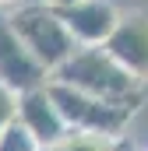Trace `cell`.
Listing matches in <instances>:
<instances>
[{
  "mask_svg": "<svg viewBox=\"0 0 148 151\" xmlns=\"http://www.w3.org/2000/svg\"><path fill=\"white\" fill-rule=\"evenodd\" d=\"M49 81L57 84H67L78 88L85 95H95L102 102H120V106H134L141 102V91H145V81H138L134 74H127L102 46H81L74 49V56L67 63H60Z\"/></svg>",
  "mask_w": 148,
  "mask_h": 151,
  "instance_id": "obj_1",
  "label": "cell"
},
{
  "mask_svg": "<svg viewBox=\"0 0 148 151\" xmlns=\"http://www.w3.org/2000/svg\"><path fill=\"white\" fill-rule=\"evenodd\" d=\"M53 106L60 109L67 130H81V134H102V137H123L131 116H134V106H120V102H102L95 95H85L78 88H67V84H57L49 81L46 84Z\"/></svg>",
  "mask_w": 148,
  "mask_h": 151,
  "instance_id": "obj_3",
  "label": "cell"
},
{
  "mask_svg": "<svg viewBox=\"0 0 148 151\" xmlns=\"http://www.w3.org/2000/svg\"><path fill=\"white\" fill-rule=\"evenodd\" d=\"M123 137H102V134H81V130H67L49 151H116Z\"/></svg>",
  "mask_w": 148,
  "mask_h": 151,
  "instance_id": "obj_8",
  "label": "cell"
},
{
  "mask_svg": "<svg viewBox=\"0 0 148 151\" xmlns=\"http://www.w3.org/2000/svg\"><path fill=\"white\" fill-rule=\"evenodd\" d=\"M18 123L42 144V151H49L67 134V123H64L60 109L53 106V99H49L46 88H32V91L18 95Z\"/></svg>",
  "mask_w": 148,
  "mask_h": 151,
  "instance_id": "obj_7",
  "label": "cell"
},
{
  "mask_svg": "<svg viewBox=\"0 0 148 151\" xmlns=\"http://www.w3.org/2000/svg\"><path fill=\"white\" fill-rule=\"evenodd\" d=\"M0 84L11 88L14 95L49 84V70L25 49V42L14 35V28L7 21V11H0Z\"/></svg>",
  "mask_w": 148,
  "mask_h": 151,
  "instance_id": "obj_4",
  "label": "cell"
},
{
  "mask_svg": "<svg viewBox=\"0 0 148 151\" xmlns=\"http://www.w3.org/2000/svg\"><path fill=\"white\" fill-rule=\"evenodd\" d=\"M7 21H11L14 35L25 42V49L36 56L49 74L60 63H67L74 56V49H78V42L71 39L67 25L60 21V14L53 7H46L42 0L39 4H21L14 11H7Z\"/></svg>",
  "mask_w": 148,
  "mask_h": 151,
  "instance_id": "obj_2",
  "label": "cell"
},
{
  "mask_svg": "<svg viewBox=\"0 0 148 151\" xmlns=\"http://www.w3.org/2000/svg\"><path fill=\"white\" fill-rule=\"evenodd\" d=\"M116 151H138V148H134V144H127V141H120V148H116Z\"/></svg>",
  "mask_w": 148,
  "mask_h": 151,
  "instance_id": "obj_13",
  "label": "cell"
},
{
  "mask_svg": "<svg viewBox=\"0 0 148 151\" xmlns=\"http://www.w3.org/2000/svg\"><path fill=\"white\" fill-rule=\"evenodd\" d=\"M0 151H42V144H39L18 119H14V123L0 134Z\"/></svg>",
  "mask_w": 148,
  "mask_h": 151,
  "instance_id": "obj_9",
  "label": "cell"
},
{
  "mask_svg": "<svg viewBox=\"0 0 148 151\" xmlns=\"http://www.w3.org/2000/svg\"><path fill=\"white\" fill-rule=\"evenodd\" d=\"M102 49L127 74H134L138 81H148V11H127V14H120L110 42Z\"/></svg>",
  "mask_w": 148,
  "mask_h": 151,
  "instance_id": "obj_5",
  "label": "cell"
},
{
  "mask_svg": "<svg viewBox=\"0 0 148 151\" xmlns=\"http://www.w3.org/2000/svg\"><path fill=\"white\" fill-rule=\"evenodd\" d=\"M46 7H53V11H67V7H74V4H81V0H42Z\"/></svg>",
  "mask_w": 148,
  "mask_h": 151,
  "instance_id": "obj_11",
  "label": "cell"
},
{
  "mask_svg": "<svg viewBox=\"0 0 148 151\" xmlns=\"http://www.w3.org/2000/svg\"><path fill=\"white\" fill-rule=\"evenodd\" d=\"M57 14L67 25V32L78 42V49L81 46H106L113 28H116V21H120V11L110 0H81V4H74L67 11H57Z\"/></svg>",
  "mask_w": 148,
  "mask_h": 151,
  "instance_id": "obj_6",
  "label": "cell"
},
{
  "mask_svg": "<svg viewBox=\"0 0 148 151\" xmlns=\"http://www.w3.org/2000/svg\"><path fill=\"white\" fill-rule=\"evenodd\" d=\"M14 119H18V95L0 84V134H4Z\"/></svg>",
  "mask_w": 148,
  "mask_h": 151,
  "instance_id": "obj_10",
  "label": "cell"
},
{
  "mask_svg": "<svg viewBox=\"0 0 148 151\" xmlns=\"http://www.w3.org/2000/svg\"><path fill=\"white\" fill-rule=\"evenodd\" d=\"M14 7H21V0H0V11H14Z\"/></svg>",
  "mask_w": 148,
  "mask_h": 151,
  "instance_id": "obj_12",
  "label": "cell"
}]
</instances>
